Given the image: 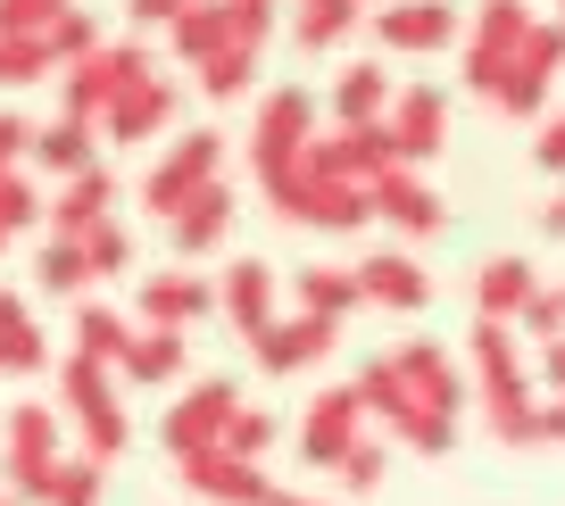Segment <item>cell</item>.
<instances>
[{
    "label": "cell",
    "instance_id": "1",
    "mask_svg": "<svg viewBox=\"0 0 565 506\" xmlns=\"http://www.w3.org/2000/svg\"><path fill=\"white\" fill-rule=\"evenodd\" d=\"M51 407L75 423V440H84V456H92V465L125 456V440H134V416H125V399H117V374H108V366L58 357V366H51Z\"/></svg>",
    "mask_w": 565,
    "mask_h": 506
},
{
    "label": "cell",
    "instance_id": "2",
    "mask_svg": "<svg viewBox=\"0 0 565 506\" xmlns=\"http://www.w3.org/2000/svg\"><path fill=\"white\" fill-rule=\"evenodd\" d=\"M350 390H358V407H366V423H383V440H399L407 456H449L458 449V423L433 416V407H416V390L399 383L391 357H366Z\"/></svg>",
    "mask_w": 565,
    "mask_h": 506
},
{
    "label": "cell",
    "instance_id": "3",
    "mask_svg": "<svg viewBox=\"0 0 565 506\" xmlns=\"http://www.w3.org/2000/svg\"><path fill=\"white\" fill-rule=\"evenodd\" d=\"M308 141H317V91H300V84L258 91V108H249V183L275 192V183L300 166Z\"/></svg>",
    "mask_w": 565,
    "mask_h": 506
},
{
    "label": "cell",
    "instance_id": "4",
    "mask_svg": "<svg viewBox=\"0 0 565 506\" xmlns=\"http://www.w3.org/2000/svg\"><path fill=\"white\" fill-rule=\"evenodd\" d=\"M159 75V51L150 42H100V51L84 58V67H67L58 75V117H75V125H100V108L108 100H125L134 84H150Z\"/></svg>",
    "mask_w": 565,
    "mask_h": 506
},
{
    "label": "cell",
    "instance_id": "5",
    "mask_svg": "<svg viewBox=\"0 0 565 506\" xmlns=\"http://www.w3.org/2000/svg\"><path fill=\"white\" fill-rule=\"evenodd\" d=\"M58 456L67 449H58V407L51 399H18L0 416V473H9V498L18 506H42Z\"/></svg>",
    "mask_w": 565,
    "mask_h": 506
},
{
    "label": "cell",
    "instance_id": "6",
    "mask_svg": "<svg viewBox=\"0 0 565 506\" xmlns=\"http://www.w3.org/2000/svg\"><path fill=\"white\" fill-rule=\"evenodd\" d=\"M557 75H565V25L557 18H532V34L515 42L508 75H499V91H491V108H499V117H515V125H541L548 108H557V100H548Z\"/></svg>",
    "mask_w": 565,
    "mask_h": 506
},
{
    "label": "cell",
    "instance_id": "7",
    "mask_svg": "<svg viewBox=\"0 0 565 506\" xmlns=\"http://www.w3.org/2000/svg\"><path fill=\"white\" fill-rule=\"evenodd\" d=\"M233 407H242V390H233L225 374H200V383H183L175 399H167V416H159V449L175 456V465H192V456H216V449H225Z\"/></svg>",
    "mask_w": 565,
    "mask_h": 506
},
{
    "label": "cell",
    "instance_id": "8",
    "mask_svg": "<svg viewBox=\"0 0 565 506\" xmlns=\"http://www.w3.org/2000/svg\"><path fill=\"white\" fill-rule=\"evenodd\" d=\"M391 166H399L391 125H333V133H317L300 150V175L308 183H341V192H374Z\"/></svg>",
    "mask_w": 565,
    "mask_h": 506
},
{
    "label": "cell",
    "instance_id": "9",
    "mask_svg": "<svg viewBox=\"0 0 565 506\" xmlns=\"http://www.w3.org/2000/svg\"><path fill=\"white\" fill-rule=\"evenodd\" d=\"M209 183H225V133L192 125V133H175V141L159 150V166L141 175V208L167 225V216H175L192 192H209Z\"/></svg>",
    "mask_w": 565,
    "mask_h": 506
},
{
    "label": "cell",
    "instance_id": "10",
    "mask_svg": "<svg viewBox=\"0 0 565 506\" xmlns=\"http://www.w3.org/2000/svg\"><path fill=\"white\" fill-rule=\"evenodd\" d=\"M524 34H532V0H475V25H466V51H458L466 91H482V100H491Z\"/></svg>",
    "mask_w": 565,
    "mask_h": 506
},
{
    "label": "cell",
    "instance_id": "11",
    "mask_svg": "<svg viewBox=\"0 0 565 506\" xmlns=\"http://www.w3.org/2000/svg\"><path fill=\"white\" fill-rule=\"evenodd\" d=\"M300 465L308 473H333L341 456L358 449V440H366V407H358V390L350 383H333V390H317V399L300 407Z\"/></svg>",
    "mask_w": 565,
    "mask_h": 506
},
{
    "label": "cell",
    "instance_id": "12",
    "mask_svg": "<svg viewBox=\"0 0 565 506\" xmlns=\"http://www.w3.org/2000/svg\"><path fill=\"white\" fill-rule=\"evenodd\" d=\"M134 315L141 332H192L200 315H216V282L192 274V266H167V274H141L134 282Z\"/></svg>",
    "mask_w": 565,
    "mask_h": 506
},
{
    "label": "cell",
    "instance_id": "13",
    "mask_svg": "<svg viewBox=\"0 0 565 506\" xmlns=\"http://www.w3.org/2000/svg\"><path fill=\"white\" fill-rule=\"evenodd\" d=\"M391 366H399V383L416 390V407H433V416H449L458 423L466 416V399H475V383H466V366L458 357H449V341H399V349H391Z\"/></svg>",
    "mask_w": 565,
    "mask_h": 506
},
{
    "label": "cell",
    "instance_id": "14",
    "mask_svg": "<svg viewBox=\"0 0 565 506\" xmlns=\"http://www.w3.org/2000/svg\"><path fill=\"white\" fill-rule=\"evenodd\" d=\"M258 200L282 216V225H308V233H358V225H366V192H341V183H308L300 166H291L275 192H258Z\"/></svg>",
    "mask_w": 565,
    "mask_h": 506
},
{
    "label": "cell",
    "instance_id": "15",
    "mask_svg": "<svg viewBox=\"0 0 565 506\" xmlns=\"http://www.w3.org/2000/svg\"><path fill=\"white\" fill-rule=\"evenodd\" d=\"M183 117V84H167V75H150V84H134L125 100H108L100 108V150H141V141H159L167 125Z\"/></svg>",
    "mask_w": 565,
    "mask_h": 506
},
{
    "label": "cell",
    "instance_id": "16",
    "mask_svg": "<svg viewBox=\"0 0 565 506\" xmlns=\"http://www.w3.org/2000/svg\"><path fill=\"white\" fill-rule=\"evenodd\" d=\"M383 125H391L399 166H424V158H441V141H449V91L441 84H399Z\"/></svg>",
    "mask_w": 565,
    "mask_h": 506
},
{
    "label": "cell",
    "instance_id": "17",
    "mask_svg": "<svg viewBox=\"0 0 565 506\" xmlns=\"http://www.w3.org/2000/svg\"><path fill=\"white\" fill-rule=\"evenodd\" d=\"M366 25H374V42H383V51H407V58L449 51V42L466 34V18L449 9V0H383Z\"/></svg>",
    "mask_w": 565,
    "mask_h": 506
},
{
    "label": "cell",
    "instance_id": "18",
    "mask_svg": "<svg viewBox=\"0 0 565 506\" xmlns=\"http://www.w3.org/2000/svg\"><path fill=\"white\" fill-rule=\"evenodd\" d=\"M209 282H216V315H225L242 341H258V332L282 315V282H275L266 258H233L225 274H209Z\"/></svg>",
    "mask_w": 565,
    "mask_h": 506
},
{
    "label": "cell",
    "instance_id": "19",
    "mask_svg": "<svg viewBox=\"0 0 565 506\" xmlns=\"http://www.w3.org/2000/svg\"><path fill=\"white\" fill-rule=\"evenodd\" d=\"M333 332H341V324H324V315H275V324L249 341V357H258V374L291 383V374H308V366H324V357H333Z\"/></svg>",
    "mask_w": 565,
    "mask_h": 506
},
{
    "label": "cell",
    "instance_id": "20",
    "mask_svg": "<svg viewBox=\"0 0 565 506\" xmlns=\"http://www.w3.org/2000/svg\"><path fill=\"white\" fill-rule=\"evenodd\" d=\"M366 216H383V225H391V233H407V241H433V233L449 225L441 192H433L416 166H391V175L366 192Z\"/></svg>",
    "mask_w": 565,
    "mask_h": 506
},
{
    "label": "cell",
    "instance_id": "21",
    "mask_svg": "<svg viewBox=\"0 0 565 506\" xmlns=\"http://www.w3.org/2000/svg\"><path fill=\"white\" fill-rule=\"evenodd\" d=\"M233 183H209V192H192L175 216H167V249H175V266H200L209 249H225V233H233Z\"/></svg>",
    "mask_w": 565,
    "mask_h": 506
},
{
    "label": "cell",
    "instance_id": "22",
    "mask_svg": "<svg viewBox=\"0 0 565 506\" xmlns=\"http://www.w3.org/2000/svg\"><path fill=\"white\" fill-rule=\"evenodd\" d=\"M183 489H192L200 506H266L282 482H266V465H249V456H192L183 465Z\"/></svg>",
    "mask_w": 565,
    "mask_h": 506
},
{
    "label": "cell",
    "instance_id": "23",
    "mask_svg": "<svg viewBox=\"0 0 565 506\" xmlns=\"http://www.w3.org/2000/svg\"><path fill=\"white\" fill-rule=\"evenodd\" d=\"M358 299H374V308H391V315H416L424 299H433V274H424L407 249H366V258H358Z\"/></svg>",
    "mask_w": 565,
    "mask_h": 506
},
{
    "label": "cell",
    "instance_id": "24",
    "mask_svg": "<svg viewBox=\"0 0 565 506\" xmlns=\"http://www.w3.org/2000/svg\"><path fill=\"white\" fill-rule=\"evenodd\" d=\"M134 315L117 308V299H75V324H67V357H84V366H108L117 374V357L134 349Z\"/></svg>",
    "mask_w": 565,
    "mask_h": 506
},
{
    "label": "cell",
    "instance_id": "25",
    "mask_svg": "<svg viewBox=\"0 0 565 506\" xmlns=\"http://www.w3.org/2000/svg\"><path fill=\"white\" fill-rule=\"evenodd\" d=\"M108 216H117V175L92 166V175H75V183L51 192V216H42V225H51V241H84V233L108 225Z\"/></svg>",
    "mask_w": 565,
    "mask_h": 506
},
{
    "label": "cell",
    "instance_id": "26",
    "mask_svg": "<svg viewBox=\"0 0 565 506\" xmlns=\"http://www.w3.org/2000/svg\"><path fill=\"white\" fill-rule=\"evenodd\" d=\"M391 67L383 58H350V67L324 84V108H333V125H383L391 117Z\"/></svg>",
    "mask_w": 565,
    "mask_h": 506
},
{
    "label": "cell",
    "instance_id": "27",
    "mask_svg": "<svg viewBox=\"0 0 565 506\" xmlns=\"http://www.w3.org/2000/svg\"><path fill=\"white\" fill-rule=\"evenodd\" d=\"M0 374H51V332H42V315H34V299L25 291H9L0 282Z\"/></svg>",
    "mask_w": 565,
    "mask_h": 506
},
{
    "label": "cell",
    "instance_id": "28",
    "mask_svg": "<svg viewBox=\"0 0 565 506\" xmlns=\"http://www.w3.org/2000/svg\"><path fill=\"white\" fill-rule=\"evenodd\" d=\"M532 291H541V274H532V258H515V249H499V258L475 266V315L482 324H515Z\"/></svg>",
    "mask_w": 565,
    "mask_h": 506
},
{
    "label": "cell",
    "instance_id": "29",
    "mask_svg": "<svg viewBox=\"0 0 565 506\" xmlns=\"http://www.w3.org/2000/svg\"><path fill=\"white\" fill-rule=\"evenodd\" d=\"M42 166L51 183H75V175H92L100 166V133L92 125H75V117H51V125H34V150H25Z\"/></svg>",
    "mask_w": 565,
    "mask_h": 506
},
{
    "label": "cell",
    "instance_id": "30",
    "mask_svg": "<svg viewBox=\"0 0 565 506\" xmlns=\"http://www.w3.org/2000/svg\"><path fill=\"white\" fill-rule=\"evenodd\" d=\"M183 366H192V341H183V332H134V349L117 357V383H134V390H175Z\"/></svg>",
    "mask_w": 565,
    "mask_h": 506
},
{
    "label": "cell",
    "instance_id": "31",
    "mask_svg": "<svg viewBox=\"0 0 565 506\" xmlns=\"http://www.w3.org/2000/svg\"><path fill=\"white\" fill-rule=\"evenodd\" d=\"M167 51H175V67H209L216 51H233V18H225V0H192L175 25H167Z\"/></svg>",
    "mask_w": 565,
    "mask_h": 506
},
{
    "label": "cell",
    "instance_id": "32",
    "mask_svg": "<svg viewBox=\"0 0 565 506\" xmlns=\"http://www.w3.org/2000/svg\"><path fill=\"white\" fill-rule=\"evenodd\" d=\"M350 308H366V299H358V266H300V274H291V315L341 324Z\"/></svg>",
    "mask_w": 565,
    "mask_h": 506
},
{
    "label": "cell",
    "instance_id": "33",
    "mask_svg": "<svg viewBox=\"0 0 565 506\" xmlns=\"http://www.w3.org/2000/svg\"><path fill=\"white\" fill-rule=\"evenodd\" d=\"M358 25H366L358 0H300V9H291V42H300V51H333V42L358 34Z\"/></svg>",
    "mask_w": 565,
    "mask_h": 506
},
{
    "label": "cell",
    "instance_id": "34",
    "mask_svg": "<svg viewBox=\"0 0 565 506\" xmlns=\"http://www.w3.org/2000/svg\"><path fill=\"white\" fill-rule=\"evenodd\" d=\"M34 291H51V299H92V266H84V249H75V241H51V233H42V249H34Z\"/></svg>",
    "mask_w": 565,
    "mask_h": 506
},
{
    "label": "cell",
    "instance_id": "35",
    "mask_svg": "<svg viewBox=\"0 0 565 506\" xmlns=\"http://www.w3.org/2000/svg\"><path fill=\"white\" fill-rule=\"evenodd\" d=\"M100 18H92V9H67V18L51 25V34H42V51H51V75H67V67H84L92 51H100Z\"/></svg>",
    "mask_w": 565,
    "mask_h": 506
},
{
    "label": "cell",
    "instance_id": "36",
    "mask_svg": "<svg viewBox=\"0 0 565 506\" xmlns=\"http://www.w3.org/2000/svg\"><path fill=\"white\" fill-rule=\"evenodd\" d=\"M249 84H258V51H249V42H233V51H216L209 67H200L192 91H209V100H249Z\"/></svg>",
    "mask_w": 565,
    "mask_h": 506
},
{
    "label": "cell",
    "instance_id": "37",
    "mask_svg": "<svg viewBox=\"0 0 565 506\" xmlns=\"http://www.w3.org/2000/svg\"><path fill=\"white\" fill-rule=\"evenodd\" d=\"M75 249H84L92 282H125V274H134V233H125L117 216H108V225H92V233H84Z\"/></svg>",
    "mask_w": 565,
    "mask_h": 506
},
{
    "label": "cell",
    "instance_id": "38",
    "mask_svg": "<svg viewBox=\"0 0 565 506\" xmlns=\"http://www.w3.org/2000/svg\"><path fill=\"white\" fill-rule=\"evenodd\" d=\"M42 216H51V200H42V183L25 175V166H18V175H0V233H9V241L34 233Z\"/></svg>",
    "mask_w": 565,
    "mask_h": 506
},
{
    "label": "cell",
    "instance_id": "39",
    "mask_svg": "<svg viewBox=\"0 0 565 506\" xmlns=\"http://www.w3.org/2000/svg\"><path fill=\"white\" fill-rule=\"evenodd\" d=\"M42 506H100V465H92L84 449L58 456V465H51V489H42Z\"/></svg>",
    "mask_w": 565,
    "mask_h": 506
},
{
    "label": "cell",
    "instance_id": "40",
    "mask_svg": "<svg viewBox=\"0 0 565 506\" xmlns=\"http://www.w3.org/2000/svg\"><path fill=\"white\" fill-rule=\"evenodd\" d=\"M75 0H0V42H42Z\"/></svg>",
    "mask_w": 565,
    "mask_h": 506
},
{
    "label": "cell",
    "instance_id": "41",
    "mask_svg": "<svg viewBox=\"0 0 565 506\" xmlns=\"http://www.w3.org/2000/svg\"><path fill=\"white\" fill-rule=\"evenodd\" d=\"M515 332H524L532 349H548V341H565V282H541V291L524 299V315H515Z\"/></svg>",
    "mask_w": 565,
    "mask_h": 506
},
{
    "label": "cell",
    "instance_id": "42",
    "mask_svg": "<svg viewBox=\"0 0 565 506\" xmlns=\"http://www.w3.org/2000/svg\"><path fill=\"white\" fill-rule=\"evenodd\" d=\"M275 440H282V423L266 416V407H233V423H225V456H249V465H258Z\"/></svg>",
    "mask_w": 565,
    "mask_h": 506
},
{
    "label": "cell",
    "instance_id": "43",
    "mask_svg": "<svg viewBox=\"0 0 565 506\" xmlns=\"http://www.w3.org/2000/svg\"><path fill=\"white\" fill-rule=\"evenodd\" d=\"M383 465H391V449H383V440L366 432V440H358V449L341 456L333 473H341V489H358V498H366V489H383Z\"/></svg>",
    "mask_w": 565,
    "mask_h": 506
},
{
    "label": "cell",
    "instance_id": "44",
    "mask_svg": "<svg viewBox=\"0 0 565 506\" xmlns=\"http://www.w3.org/2000/svg\"><path fill=\"white\" fill-rule=\"evenodd\" d=\"M275 9H282V0H225V18H233V42L266 51V34H275Z\"/></svg>",
    "mask_w": 565,
    "mask_h": 506
},
{
    "label": "cell",
    "instance_id": "45",
    "mask_svg": "<svg viewBox=\"0 0 565 506\" xmlns=\"http://www.w3.org/2000/svg\"><path fill=\"white\" fill-rule=\"evenodd\" d=\"M42 75H51V51H42V42H0V91L42 84Z\"/></svg>",
    "mask_w": 565,
    "mask_h": 506
},
{
    "label": "cell",
    "instance_id": "46",
    "mask_svg": "<svg viewBox=\"0 0 565 506\" xmlns=\"http://www.w3.org/2000/svg\"><path fill=\"white\" fill-rule=\"evenodd\" d=\"M532 166H541V175H565V100L532 125Z\"/></svg>",
    "mask_w": 565,
    "mask_h": 506
},
{
    "label": "cell",
    "instance_id": "47",
    "mask_svg": "<svg viewBox=\"0 0 565 506\" xmlns=\"http://www.w3.org/2000/svg\"><path fill=\"white\" fill-rule=\"evenodd\" d=\"M183 9H192V0H125V25H134V42H141V34H167Z\"/></svg>",
    "mask_w": 565,
    "mask_h": 506
},
{
    "label": "cell",
    "instance_id": "48",
    "mask_svg": "<svg viewBox=\"0 0 565 506\" xmlns=\"http://www.w3.org/2000/svg\"><path fill=\"white\" fill-rule=\"evenodd\" d=\"M25 150H34V125H25L18 108H0V175H18Z\"/></svg>",
    "mask_w": 565,
    "mask_h": 506
},
{
    "label": "cell",
    "instance_id": "49",
    "mask_svg": "<svg viewBox=\"0 0 565 506\" xmlns=\"http://www.w3.org/2000/svg\"><path fill=\"white\" fill-rule=\"evenodd\" d=\"M532 366H541L548 399H565V341H548V349H532Z\"/></svg>",
    "mask_w": 565,
    "mask_h": 506
},
{
    "label": "cell",
    "instance_id": "50",
    "mask_svg": "<svg viewBox=\"0 0 565 506\" xmlns=\"http://www.w3.org/2000/svg\"><path fill=\"white\" fill-rule=\"evenodd\" d=\"M541 233H548V241H565V192L541 200Z\"/></svg>",
    "mask_w": 565,
    "mask_h": 506
},
{
    "label": "cell",
    "instance_id": "51",
    "mask_svg": "<svg viewBox=\"0 0 565 506\" xmlns=\"http://www.w3.org/2000/svg\"><path fill=\"white\" fill-rule=\"evenodd\" d=\"M541 440H565V399H541Z\"/></svg>",
    "mask_w": 565,
    "mask_h": 506
},
{
    "label": "cell",
    "instance_id": "52",
    "mask_svg": "<svg viewBox=\"0 0 565 506\" xmlns=\"http://www.w3.org/2000/svg\"><path fill=\"white\" fill-rule=\"evenodd\" d=\"M266 506H333V498H308V489H275Z\"/></svg>",
    "mask_w": 565,
    "mask_h": 506
},
{
    "label": "cell",
    "instance_id": "53",
    "mask_svg": "<svg viewBox=\"0 0 565 506\" xmlns=\"http://www.w3.org/2000/svg\"><path fill=\"white\" fill-rule=\"evenodd\" d=\"M358 9H383V0H358Z\"/></svg>",
    "mask_w": 565,
    "mask_h": 506
},
{
    "label": "cell",
    "instance_id": "54",
    "mask_svg": "<svg viewBox=\"0 0 565 506\" xmlns=\"http://www.w3.org/2000/svg\"><path fill=\"white\" fill-rule=\"evenodd\" d=\"M0 249H9V233H0Z\"/></svg>",
    "mask_w": 565,
    "mask_h": 506
},
{
    "label": "cell",
    "instance_id": "55",
    "mask_svg": "<svg viewBox=\"0 0 565 506\" xmlns=\"http://www.w3.org/2000/svg\"><path fill=\"white\" fill-rule=\"evenodd\" d=\"M0 506H18V498H0Z\"/></svg>",
    "mask_w": 565,
    "mask_h": 506
},
{
    "label": "cell",
    "instance_id": "56",
    "mask_svg": "<svg viewBox=\"0 0 565 506\" xmlns=\"http://www.w3.org/2000/svg\"><path fill=\"white\" fill-rule=\"evenodd\" d=\"M291 9H300V0H291Z\"/></svg>",
    "mask_w": 565,
    "mask_h": 506
}]
</instances>
